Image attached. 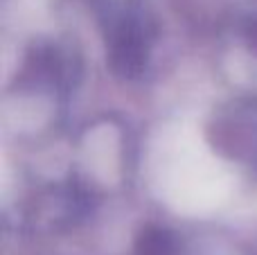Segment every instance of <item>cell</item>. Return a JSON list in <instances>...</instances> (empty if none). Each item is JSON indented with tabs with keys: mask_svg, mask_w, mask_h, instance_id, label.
<instances>
[{
	"mask_svg": "<svg viewBox=\"0 0 257 255\" xmlns=\"http://www.w3.org/2000/svg\"><path fill=\"white\" fill-rule=\"evenodd\" d=\"M138 255H172L174 253V239L167 230L163 228H147L140 233L136 244Z\"/></svg>",
	"mask_w": 257,
	"mask_h": 255,
	"instance_id": "cell-2",
	"label": "cell"
},
{
	"mask_svg": "<svg viewBox=\"0 0 257 255\" xmlns=\"http://www.w3.org/2000/svg\"><path fill=\"white\" fill-rule=\"evenodd\" d=\"M108 61L113 72L120 77H138L142 72L147 63V43L133 18H124L113 30L108 41Z\"/></svg>",
	"mask_w": 257,
	"mask_h": 255,
	"instance_id": "cell-1",
	"label": "cell"
}]
</instances>
